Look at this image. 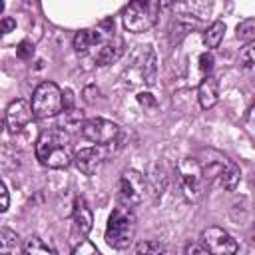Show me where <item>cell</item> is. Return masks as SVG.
<instances>
[{
	"mask_svg": "<svg viewBox=\"0 0 255 255\" xmlns=\"http://www.w3.org/2000/svg\"><path fill=\"white\" fill-rule=\"evenodd\" d=\"M36 157L42 165L52 169H64L72 163L74 151L70 143V135L60 128L42 131L36 139Z\"/></svg>",
	"mask_w": 255,
	"mask_h": 255,
	"instance_id": "cell-1",
	"label": "cell"
},
{
	"mask_svg": "<svg viewBox=\"0 0 255 255\" xmlns=\"http://www.w3.org/2000/svg\"><path fill=\"white\" fill-rule=\"evenodd\" d=\"M135 215L129 207L126 205H118L110 219H108V227H106V243L114 249H128L135 237Z\"/></svg>",
	"mask_w": 255,
	"mask_h": 255,
	"instance_id": "cell-2",
	"label": "cell"
},
{
	"mask_svg": "<svg viewBox=\"0 0 255 255\" xmlns=\"http://www.w3.org/2000/svg\"><path fill=\"white\" fill-rule=\"evenodd\" d=\"M159 10H161V4L159 2H151V0H133L129 2L124 12H122V22H124V28L128 32H133V34H141V32H147L155 26L157 22V16H159Z\"/></svg>",
	"mask_w": 255,
	"mask_h": 255,
	"instance_id": "cell-3",
	"label": "cell"
},
{
	"mask_svg": "<svg viewBox=\"0 0 255 255\" xmlns=\"http://www.w3.org/2000/svg\"><path fill=\"white\" fill-rule=\"evenodd\" d=\"M32 114L38 120L58 116L62 112V90L54 82H42L32 94Z\"/></svg>",
	"mask_w": 255,
	"mask_h": 255,
	"instance_id": "cell-4",
	"label": "cell"
},
{
	"mask_svg": "<svg viewBox=\"0 0 255 255\" xmlns=\"http://www.w3.org/2000/svg\"><path fill=\"white\" fill-rule=\"evenodd\" d=\"M177 173H179V183L183 189V195L189 201H199L205 193L207 179L203 177V171L197 163L195 157H183L177 163Z\"/></svg>",
	"mask_w": 255,
	"mask_h": 255,
	"instance_id": "cell-5",
	"label": "cell"
},
{
	"mask_svg": "<svg viewBox=\"0 0 255 255\" xmlns=\"http://www.w3.org/2000/svg\"><path fill=\"white\" fill-rule=\"evenodd\" d=\"M199 239H201L203 251H207L209 255H235L239 249L237 241L223 227H217V225L203 229Z\"/></svg>",
	"mask_w": 255,
	"mask_h": 255,
	"instance_id": "cell-6",
	"label": "cell"
},
{
	"mask_svg": "<svg viewBox=\"0 0 255 255\" xmlns=\"http://www.w3.org/2000/svg\"><path fill=\"white\" fill-rule=\"evenodd\" d=\"M145 193V177L137 169H126L120 177V199L126 207L141 203Z\"/></svg>",
	"mask_w": 255,
	"mask_h": 255,
	"instance_id": "cell-7",
	"label": "cell"
},
{
	"mask_svg": "<svg viewBox=\"0 0 255 255\" xmlns=\"http://www.w3.org/2000/svg\"><path fill=\"white\" fill-rule=\"evenodd\" d=\"M80 131L92 143L106 145V143H112L118 137L120 126L114 124V122H110V120H104V118H92V120H86L82 124V129Z\"/></svg>",
	"mask_w": 255,
	"mask_h": 255,
	"instance_id": "cell-8",
	"label": "cell"
},
{
	"mask_svg": "<svg viewBox=\"0 0 255 255\" xmlns=\"http://www.w3.org/2000/svg\"><path fill=\"white\" fill-rule=\"evenodd\" d=\"M155 62H157V60H155V52H153V48H151L149 44L137 46V50H135L133 56H131L129 72L135 70L137 76H139V80L145 82L147 86H151L153 80H155V70H157V64H155Z\"/></svg>",
	"mask_w": 255,
	"mask_h": 255,
	"instance_id": "cell-9",
	"label": "cell"
},
{
	"mask_svg": "<svg viewBox=\"0 0 255 255\" xmlns=\"http://www.w3.org/2000/svg\"><path fill=\"white\" fill-rule=\"evenodd\" d=\"M6 128L10 133H18L24 126H28L34 118L32 108L26 100H14L10 102V106L6 108Z\"/></svg>",
	"mask_w": 255,
	"mask_h": 255,
	"instance_id": "cell-10",
	"label": "cell"
},
{
	"mask_svg": "<svg viewBox=\"0 0 255 255\" xmlns=\"http://www.w3.org/2000/svg\"><path fill=\"white\" fill-rule=\"evenodd\" d=\"M201 171H203V177L209 181L213 177H219L223 173V169L227 167V163L231 161L227 155H223L221 151H215V149H203L199 157H195Z\"/></svg>",
	"mask_w": 255,
	"mask_h": 255,
	"instance_id": "cell-11",
	"label": "cell"
},
{
	"mask_svg": "<svg viewBox=\"0 0 255 255\" xmlns=\"http://www.w3.org/2000/svg\"><path fill=\"white\" fill-rule=\"evenodd\" d=\"M104 161V151L100 147H84L80 151L74 153L72 163L76 165L78 171H82L84 175H92L98 171V167Z\"/></svg>",
	"mask_w": 255,
	"mask_h": 255,
	"instance_id": "cell-12",
	"label": "cell"
},
{
	"mask_svg": "<svg viewBox=\"0 0 255 255\" xmlns=\"http://www.w3.org/2000/svg\"><path fill=\"white\" fill-rule=\"evenodd\" d=\"M72 219H74V229H76V233H80L82 237L88 235V233L92 231V227H94V213H92L88 201H86L82 195H78V197L74 199Z\"/></svg>",
	"mask_w": 255,
	"mask_h": 255,
	"instance_id": "cell-13",
	"label": "cell"
},
{
	"mask_svg": "<svg viewBox=\"0 0 255 255\" xmlns=\"http://www.w3.org/2000/svg\"><path fill=\"white\" fill-rule=\"evenodd\" d=\"M197 100L203 110H209L219 100V82L215 76H205L197 86Z\"/></svg>",
	"mask_w": 255,
	"mask_h": 255,
	"instance_id": "cell-14",
	"label": "cell"
},
{
	"mask_svg": "<svg viewBox=\"0 0 255 255\" xmlns=\"http://www.w3.org/2000/svg\"><path fill=\"white\" fill-rule=\"evenodd\" d=\"M124 48H126L124 40L122 38H114V40H110V42L100 46V50L96 52L94 60H96L98 66H110V64H114V62H118L122 58Z\"/></svg>",
	"mask_w": 255,
	"mask_h": 255,
	"instance_id": "cell-15",
	"label": "cell"
},
{
	"mask_svg": "<svg viewBox=\"0 0 255 255\" xmlns=\"http://www.w3.org/2000/svg\"><path fill=\"white\" fill-rule=\"evenodd\" d=\"M0 255H22L20 237L8 227L0 229Z\"/></svg>",
	"mask_w": 255,
	"mask_h": 255,
	"instance_id": "cell-16",
	"label": "cell"
},
{
	"mask_svg": "<svg viewBox=\"0 0 255 255\" xmlns=\"http://www.w3.org/2000/svg\"><path fill=\"white\" fill-rule=\"evenodd\" d=\"M82 124H84V116H82V112H78L76 108H72V110H64V114L60 116V129L62 131H78V129H82Z\"/></svg>",
	"mask_w": 255,
	"mask_h": 255,
	"instance_id": "cell-17",
	"label": "cell"
},
{
	"mask_svg": "<svg viewBox=\"0 0 255 255\" xmlns=\"http://www.w3.org/2000/svg\"><path fill=\"white\" fill-rule=\"evenodd\" d=\"M223 34H225V24L221 20H215L203 32V44L207 48H217L221 44V40H223Z\"/></svg>",
	"mask_w": 255,
	"mask_h": 255,
	"instance_id": "cell-18",
	"label": "cell"
},
{
	"mask_svg": "<svg viewBox=\"0 0 255 255\" xmlns=\"http://www.w3.org/2000/svg\"><path fill=\"white\" fill-rule=\"evenodd\" d=\"M219 181H221V185H223L227 191L237 189V185H239V181H241V169H239V165H237L235 161H229L227 167L223 169V173L219 175Z\"/></svg>",
	"mask_w": 255,
	"mask_h": 255,
	"instance_id": "cell-19",
	"label": "cell"
},
{
	"mask_svg": "<svg viewBox=\"0 0 255 255\" xmlns=\"http://www.w3.org/2000/svg\"><path fill=\"white\" fill-rule=\"evenodd\" d=\"M102 40V36L98 32H92V30H80L76 32L74 36V50L76 52H88L94 44H98Z\"/></svg>",
	"mask_w": 255,
	"mask_h": 255,
	"instance_id": "cell-20",
	"label": "cell"
},
{
	"mask_svg": "<svg viewBox=\"0 0 255 255\" xmlns=\"http://www.w3.org/2000/svg\"><path fill=\"white\" fill-rule=\"evenodd\" d=\"M135 255H173V249L159 241H139Z\"/></svg>",
	"mask_w": 255,
	"mask_h": 255,
	"instance_id": "cell-21",
	"label": "cell"
},
{
	"mask_svg": "<svg viewBox=\"0 0 255 255\" xmlns=\"http://www.w3.org/2000/svg\"><path fill=\"white\" fill-rule=\"evenodd\" d=\"M24 253L26 255H54V251L38 235H30L24 241Z\"/></svg>",
	"mask_w": 255,
	"mask_h": 255,
	"instance_id": "cell-22",
	"label": "cell"
},
{
	"mask_svg": "<svg viewBox=\"0 0 255 255\" xmlns=\"http://www.w3.org/2000/svg\"><path fill=\"white\" fill-rule=\"evenodd\" d=\"M237 38L239 40H243V42H253V38H255V18H247V20H243V22H239L237 24Z\"/></svg>",
	"mask_w": 255,
	"mask_h": 255,
	"instance_id": "cell-23",
	"label": "cell"
},
{
	"mask_svg": "<svg viewBox=\"0 0 255 255\" xmlns=\"http://www.w3.org/2000/svg\"><path fill=\"white\" fill-rule=\"evenodd\" d=\"M72 255H102L100 253V249L92 243V241H88V239H82L76 247H74V251H72Z\"/></svg>",
	"mask_w": 255,
	"mask_h": 255,
	"instance_id": "cell-24",
	"label": "cell"
},
{
	"mask_svg": "<svg viewBox=\"0 0 255 255\" xmlns=\"http://www.w3.org/2000/svg\"><path fill=\"white\" fill-rule=\"evenodd\" d=\"M253 52H255V46H253V42H249V44L241 50V54H239V60H241L243 68H247V70H251L253 64H255V56H253Z\"/></svg>",
	"mask_w": 255,
	"mask_h": 255,
	"instance_id": "cell-25",
	"label": "cell"
},
{
	"mask_svg": "<svg viewBox=\"0 0 255 255\" xmlns=\"http://www.w3.org/2000/svg\"><path fill=\"white\" fill-rule=\"evenodd\" d=\"M213 54L211 52H203V54H199V70H201V74L203 76H209V72L213 70Z\"/></svg>",
	"mask_w": 255,
	"mask_h": 255,
	"instance_id": "cell-26",
	"label": "cell"
},
{
	"mask_svg": "<svg viewBox=\"0 0 255 255\" xmlns=\"http://www.w3.org/2000/svg\"><path fill=\"white\" fill-rule=\"evenodd\" d=\"M135 100H137V104H139L143 110H155V108H157V100H155L149 92H141V94H137Z\"/></svg>",
	"mask_w": 255,
	"mask_h": 255,
	"instance_id": "cell-27",
	"label": "cell"
},
{
	"mask_svg": "<svg viewBox=\"0 0 255 255\" xmlns=\"http://www.w3.org/2000/svg\"><path fill=\"white\" fill-rule=\"evenodd\" d=\"M32 54H34V44H32L30 40H22V42L16 46V56H18V58L28 60V58H32Z\"/></svg>",
	"mask_w": 255,
	"mask_h": 255,
	"instance_id": "cell-28",
	"label": "cell"
},
{
	"mask_svg": "<svg viewBox=\"0 0 255 255\" xmlns=\"http://www.w3.org/2000/svg\"><path fill=\"white\" fill-rule=\"evenodd\" d=\"M8 207H10V195H8L6 185L0 181V213H6Z\"/></svg>",
	"mask_w": 255,
	"mask_h": 255,
	"instance_id": "cell-29",
	"label": "cell"
},
{
	"mask_svg": "<svg viewBox=\"0 0 255 255\" xmlns=\"http://www.w3.org/2000/svg\"><path fill=\"white\" fill-rule=\"evenodd\" d=\"M205 251H203V247L199 245V243H195V241H189V243H185V249H183V255H203Z\"/></svg>",
	"mask_w": 255,
	"mask_h": 255,
	"instance_id": "cell-30",
	"label": "cell"
},
{
	"mask_svg": "<svg viewBox=\"0 0 255 255\" xmlns=\"http://www.w3.org/2000/svg\"><path fill=\"white\" fill-rule=\"evenodd\" d=\"M74 108V92L64 90L62 92V110H72Z\"/></svg>",
	"mask_w": 255,
	"mask_h": 255,
	"instance_id": "cell-31",
	"label": "cell"
},
{
	"mask_svg": "<svg viewBox=\"0 0 255 255\" xmlns=\"http://www.w3.org/2000/svg\"><path fill=\"white\" fill-rule=\"evenodd\" d=\"M14 28H16V20H14V18L6 16V18L0 20V34H8V32H12Z\"/></svg>",
	"mask_w": 255,
	"mask_h": 255,
	"instance_id": "cell-32",
	"label": "cell"
},
{
	"mask_svg": "<svg viewBox=\"0 0 255 255\" xmlns=\"http://www.w3.org/2000/svg\"><path fill=\"white\" fill-rule=\"evenodd\" d=\"M4 128H6V118L0 116V131H4Z\"/></svg>",
	"mask_w": 255,
	"mask_h": 255,
	"instance_id": "cell-33",
	"label": "cell"
},
{
	"mask_svg": "<svg viewBox=\"0 0 255 255\" xmlns=\"http://www.w3.org/2000/svg\"><path fill=\"white\" fill-rule=\"evenodd\" d=\"M2 12H4V2L0 0V14H2Z\"/></svg>",
	"mask_w": 255,
	"mask_h": 255,
	"instance_id": "cell-34",
	"label": "cell"
}]
</instances>
